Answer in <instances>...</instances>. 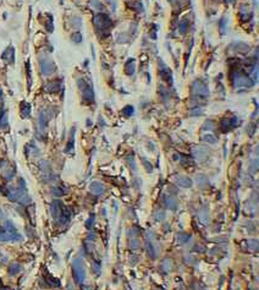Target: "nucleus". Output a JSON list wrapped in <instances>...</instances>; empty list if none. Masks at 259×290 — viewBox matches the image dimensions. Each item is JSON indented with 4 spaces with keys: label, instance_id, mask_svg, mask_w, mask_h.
<instances>
[{
    "label": "nucleus",
    "instance_id": "1",
    "mask_svg": "<svg viewBox=\"0 0 259 290\" xmlns=\"http://www.w3.org/2000/svg\"><path fill=\"white\" fill-rule=\"evenodd\" d=\"M192 93H193V101L207 99L209 95V89L202 81L198 80V81H194L192 85Z\"/></svg>",
    "mask_w": 259,
    "mask_h": 290
},
{
    "label": "nucleus",
    "instance_id": "2",
    "mask_svg": "<svg viewBox=\"0 0 259 290\" xmlns=\"http://www.w3.org/2000/svg\"><path fill=\"white\" fill-rule=\"evenodd\" d=\"M231 78H232V82H234V86L235 87H252L254 85V81L251 80L248 76L243 75L242 72L240 71H236L234 70L232 74H231Z\"/></svg>",
    "mask_w": 259,
    "mask_h": 290
},
{
    "label": "nucleus",
    "instance_id": "3",
    "mask_svg": "<svg viewBox=\"0 0 259 290\" xmlns=\"http://www.w3.org/2000/svg\"><path fill=\"white\" fill-rule=\"evenodd\" d=\"M72 274H73V278H75L76 283L82 284L84 281V279H86V269H84V266H83V263H82V261L79 258L73 260Z\"/></svg>",
    "mask_w": 259,
    "mask_h": 290
},
{
    "label": "nucleus",
    "instance_id": "4",
    "mask_svg": "<svg viewBox=\"0 0 259 290\" xmlns=\"http://www.w3.org/2000/svg\"><path fill=\"white\" fill-rule=\"evenodd\" d=\"M77 85L79 87V89L82 91V94H83V101L87 102V103H91V102H94V92H93V88L91 85H88L84 80L79 78L77 81Z\"/></svg>",
    "mask_w": 259,
    "mask_h": 290
},
{
    "label": "nucleus",
    "instance_id": "5",
    "mask_svg": "<svg viewBox=\"0 0 259 290\" xmlns=\"http://www.w3.org/2000/svg\"><path fill=\"white\" fill-rule=\"evenodd\" d=\"M39 66H40L42 74L44 75V76H49V75H52V74L56 70L55 64H54L49 58H47V57H40V59H39Z\"/></svg>",
    "mask_w": 259,
    "mask_h": 290
},
{
    "label": "nucleus",
    "instance_id": "6",
    "mask_svg": "<svg viewBox=\"0 0 259 290\" xmlns=\"http://www.w3.org/2000/svg\"><path fill=\"white\" fill-rule=\"evenodd\" d=\"M94 25L99 29H108L113 25V21L106 14L100 12V14H97L94 16Z\"/></svg>",
    "mask_w": 259,
    "mask_h": 290
},
{
    "label": "nucleus",
    "instance_id": "7",
    "mask_svg": "<svg viewBox=\"0 0 259 290\" xmlns=\"http://www.w3.org/2000/svg\"><path fill=\"white\" fill-rule=\"evenodd\" d=\"M62 207H64V203L55 200L52 202L50 205V213H52V217L53 219H55L56 222L59 220V218L61 217V211H62Z\"/></svg>",
    "mask_w": 259,
    "mask_h": 290
},
{
    "label": "nucleus",
    "instance_id": "8",
    "mask_svg": "<svg viewBox=\"0 0 259 290\" xmlns=\"http://www.w3.org/2000/svg\"><path fill=\"white\" fill-rule=\"evenodd\" d=\"M237 118L236 116H234V118H225V119H223L221 120V123H220V129H221V131L223 132H227V131H230V130H232L234 127H236V125H237Z\"/></svg>",
    "mask_w": 259,
    "mask_h": 290
},
{
    "label": "nucleus",
    "instance_id": "9",
    "mask_svg": "<svg viewBox=\"0 0 259 290\" xmlns=\"http://www.w3.org/2000/svg\"><path fill=\"white\" fill-rule=\"evenodd\" d=\"M22 236L16 233H9V231H0V241H21Z\"/></svg>",
    "mask_w": 259,
    "mask_h": 290
},
{
    "label": "nucleus",
    "instance_id": "10",
    "mask_svg": "<svg viewBox=\"0 0 259 290\" xmlns=\"http://www.w3.org/2000/svg\"><path fill=\"white\" fill-rule=\"evenodd\" d=\"M192 152H193V157H194L196 159L200 161V162L205 161V159L208 158V154H209L208 150H207V148H204V147H200V146H198V147H194Z\"/></svg>",
    "mask_w": 259,
    "mask_h": 290
},
{
    "label": "nucleus",
    "instance_id": "11",
    "mask_svg": "<svg viewBox=\"0 0 259 290\" xmlns=\"http://www.w3.org/2000/svg\"><path fill=\"white\" fill-rule=\"evenodd\" d=\"M50 118H52V116H50V114H48V112H45V110L40 112L39 118H38V123H39L40 130H44V129L48 126V121H49Z\"/></svg>",
    "mask_w": 259,
    "mask_h": 290
},
{
    "label": "nucleus",
    "instance_id": "12",
    "mask_svg": "<svg viewBox=\"0 0 259 290\" xmlns=\"http://www.w3.org/2000/svg\"><path fill=\"white\" fill-rule=\"evenodd\" d=\"M89 188H91V191L93 193H96V195H98V196L103 195V193L105 192V186L102 182H99V181H93L89 185Z\"/></svg>",
    "mask_w": 259,
    "mask_h": 290
},
{
    "label": "nucleus",
    "instance_id": "13",
    "mask_svg": "<svg viewBox=\"0 0 259 290\" xmlns=\"http://www.w3.org/2000/svg\"><path fill=\"white\" fill-rule=\"evenodd\" d=\"M2 58H3V60L8 61V63H10V64H14V61H15V49H14L12 47L6 48L5 52H4L3 55H2Z\"/></svg>",
    "mask_w": 259,
    "mask_h": 290
},
{
    "label": "nucleus",
    "instance_id": "14",
    "mask_svg": "<svg viewBox=\"0 0 259 290\" xmlns=\"http://www.w3.org/2000/svg\"><path fill=\"white\" fill-rule=\"evenodd\" d=\"M175 182H176V185H179L181 187H185V188L192 186V180L186 178V176H181V175H176L175 176Z\"/></svg>",
    "mask_w": 259,
    "mask_h": 290
},
{
    "label": "nucleus",
    "instance_id": "15",
    "mask_svg": "<svg viewBox=\"0 0 259 290\" xmlns=\"http://www.w3.org/2000/svg\"><path fill=\"white\" fill-rule=\"evenodd\" d=\"M164 203L165 206L169 208V209H172V211H175L177 208V202L175 200L174 196H171V195H166L164 196Z\"/></svg>",
    "mask_w": 259,
    "mask_h": 290
},
{
    "label": "nucleus",
    "instance_id": "16",
    "mask_svg": "<svg viewBox=\"0 0 259 290\" xmlns=\"http://www.w3.org/2000/svg\"><path fill=\"white\" fill-rule=\"evenodd\" d=\"M61 88V82L55 80V81H52L49 83L45 85V91L47 92H50V93H55V92H59Z\"/></svg>",
    "mask_w": 259,
    "mask_h": 290
},
{
    "label": "nucleus",
    "instance_id": "17",
    "mask_svg": "<svg viewBox=\"0 0 259 290\" xmlns=\"http://www.w3.org/2000/svg\"><path fill=\"white\" fill-rule=\"evenodd\" d=\"M21 115L22 118H29L31 115V104L22 102L21 103Z\"/></svg>",
    "mask_w": 259,
    "mask_h": 290
},
{
    "label": "nucleus",
    "instance_id": "18",
    "mask_svg": "<svg viewBox=\"0 0 259 290\" xmlns=\"http://www.w3.org/2000/svg\"><path fill=\"white\" fill-rule=\"evenodd\" d=\"M50 191H52V195H53V196H56V197L64 196L65 193H66V190L62 188V187H60V186H54V187H52Z\"/></svg>",
    "mask_w": 259,
    "mask_h": 290
},
{
    "label": "nucleus",
    "instance_id": "19",
    "mask_svg": "<svg viewBox=\"0 0 259 290\" xmlns=\"http://www.w3.org/2000/svg\"><path fill=\"white\" fill-rule=\"evenodd\" d=\"M126 74L127 75H133L135 74V60L130 59L126 63Z\"/></svg>",
    "mask_w": 259,
    "mask_h": 290
},
{
    "label": "nucleus",
    "instance_id": "20",
    "mask_svg": "<svg viewBox=\"0 0 259 290\" xmlns=\"http://www.w3.org/2000/svg\"><path fill=\"white\" fill-rule=\"evenodd\" d=\"M21 271V264L20 263H11L10 266H9V274L10 275H15V274H17L18 272Z\"/></svg>",
    "mask_w": 259,
    "mask_h": 290
},
{
    "label": "nucleus",
    "instance_id": "21",
    "mask_svg": "<svg viewBox=\"0 0 259 290\" xmlns=\"http://www.w3.org/2000/svg\"><path fill=\"white\" fill-rule=\"evenodd\" d=\"M0 127L2 129L8 127V113L5 110H3L2 114H0Z\"/></svg>",
    "mask_w": 259,
    "mask_h": 290
},
{
    "label": "nucleus",
    "instance_id": "22",
    "mask_svg": "<svg viewBox=\"0 0 259 290\" xmlns=\"http://www.w3.org/2000/svg\"><path fill=\"white\" fill-rule=\"evenodd\" d=\"M191 240V235L190 234H186V233H180L177 235V241L180 244H186Z\"/></svg>",
    "mask_w": 259,
    "mask_h": 290
},
{
    "label": "nucleus",
    "instance_id": "23",
    "mask_svg": "<svg viewBox=\"0 0 259 290\" xmlns=\"http://www.w3.org/2000/svg\"><path fill=\"white\" fill-rule=\"evenodd\" d=\"M199 219H200V222H202L204 225H208V223H209V216H208V212H207V208H205V207L203 208V211H200Z\"/></svg>",
    "mask_w": 259,
    "mask_h": 290
},
{
    "label": "nucleus",
    "instance_id": "24",
    "mask_svg": "<svg viewBox=\"0 0 259 290\" xmlns=\"http://www.w3.org/2000/svg\"><path fill=\"white\" fill-rule=\"evenodd\" d=\"M188 27H190L188 21H187V20H182V21L180 22V25H179V31H180V33H181V34H185V33L188 31Z\"/></svg>",
    "mask_w": 259,
    "mask_h": 290
},
{
    "label": "nucleus",
    "instance_id": "25",
    "mask_svg": "<svg viewBox=\"0 0 259 290\" xmlns=\"http://www.w3.org/2000/svg\"><path fill=\"white\" fill-rule=\"evenodd\" d=\"M160 75L163 76L164 80H170V77H171V71L169 70L167 66L163 65V67H160Z\"/></svg>",
    "mask_w": 259,
    "mask_h": 290
},
{
    "label": "nucleus",
    "instance_id": "26",
    "mask_svg": "<svg viewBox=\"0 0 259 290\" xmlns=\"http://www.w3.org/2000/svg\"><path fill=\"white\" fill-rule=\"evenodd\" d=\"M4 229H5V231H9V233H16L17 230H16V226L14 225V223L11 222V220H5V223H4Z\"/></svg>",
    "mask_w": 259,
    "mask_h": 290
},
{
    "label": "nucleus",
    "instance_id": "27",
    "mask_svg": "<svg viewBox=\"0 0 259 290\" xmlns=\"http://www.w3.org/2000/svg\"><path fill=\"white\" fill-rule=\"evenodd\" d=\"M73 143H75V127L72 129V131H71V136H70V141L67 142V146H66V152H70L71 150H72V147H73Z\"/></svg>",
    "mask_w": 259,
    "mask_h": 290
},
{
    "label": "nucleus",
    "instance_id": "28",
    "mask_svg": "<svg viewBox=\"0 0 259 290\" xmlns=\"http://www.w3.org/2000/svg\"><path fill=\"white\" fill-rule=\"evenodd\" d=\"M47 283L50 285V286H60V280L52 277V275H47Z\"/></svg>",
    "mask_w": 259,
    "mask_h": 290
},
{
    "label": "nucleus",
    "instance_id": "29",
    "mask_svg": "<svg viewBox=\"0 0 259 290\" xmlns=\"http://www.w3.org/2000/svg\"><path fill=\"white\" fill-rule=\"evenodd\" d=\"M133 112H135V109H133L132 105H127V107H125V108L122 109V114H123V116H126V118L132 116Z\"/></svg>",
    "mask_w": 259,
    "mask_h": 290
},
{
    "label": "nucleus",
    "instance_id": "30",
    "mask_svg": "<svg viewBox=\"0 0 259 290\" xmlns=\"http://www.w3.org/2000/svg\"><path fill=\"white\" fill-rule=\"evenodd\" d=\"M91 5L93 6V9H97V10H100V11H104L105 6L99 2V0H91Z\"/></svg>",
    "mask_w": 259,
    "mask_h": 290
},
{
    "label": "nucleus",
    "instance_id": "31",
    "mask_svg": "<svg viewBox=\"0 0 259 290\" xmlns=\"http://www.w3.org/2000/svg\"><path fill=\"white\" fill-rule=\"evenodd\" d=\"M202 141L204 142H208V143H217V137H214L213 135H205L202 137Z\"/></svg>",
    "mask_w": 259,
    "mask_h": 290
},
{
    "label": "nucleus",
    "instance_id": "32",
    "mask_svg": "<svg viewBox=\"0 0 259 290\" xmlns=\"http://www.w3.org/2000/svg\"><path fill=\"white\" fill-rule=\"evenodd\" d=\"M171 266H172V264H171V261H170V260H165L164 263L161 264V269H163L165 273H169L170 269H171Z\"/></svg>",
    "mask_w": 259,
    "mask_h": 290
},
{
    "label": "nucleus",
    "instance_id": "33",
    "mask_svg": "<svg viewBox=\"0 0 259 290\" xmlns=\"http://www.w3.org/2000/svg\"><path fill=\"white\" fill-rule=\"evenodd\" d=\"M203 113V108L202 107H194L193 109H191V115L192 116H198Z\"/></svg>",
    "mask_w": 259,
    "mask_h": 290
},
{
    "label": "nucleus",
    "instance_id": "34",
    "mask_svg": "<svg viewBox=\"0 0 259 290\" xmlns=\"http://www.w3.org/2000/svg\"><path fill=\"white\" fill-rule=\"evenodd\" d=\"M197 182H198L199 186H205V185L208 184V179H207L204 175H198V178H197Z\"/></svg>",
    "mask_w": 259,
    "mask_h": 290
},
{
    "label": "nucleus",
    "instance_id": "35",
    "mask_svg": "<svg viewBox=\"0 0 259 290\" xmlns=\"http://www.w3.org/2000/svg\"><path fill=\"white\" fill-rule=\"evenodd\" d=\"M147 250H148V254L152 258H155L156 255H155V251H154V247H153V244L152 243H148L147 244Z\"/></svg>",
    "mask_w": 259,
    "mask_h": 290
},
{
    "label": "nucleus",
    "instance_id": "36",
    "mask_svg": "<svg viewBox=\"0 0 259 290\" xmlns=\"http://www.w3.org/2000/svg\"><path fill=\"white\" fill-rule=\"evenodd\" d=\"M248 247L254 250V251H257L258 250V241L257 240H249L248 241Z\"/></svg>",
    "mask_w": 259,
    "mask_h": 290
},
{
    "label": "nucleus",
    "instance_id": "37",
    "mask_svg": "<svg viewBox=\"0 0 259 290\" xmlns=\"http://www.w3.org/2000/svg\"><path fill=\"white\" fill-rule=\"evenodd\" d=\"M226 23H227V20L224 17V19L220 21V25H219V26H220V32H221L223 34L226 32Z\"/></svg>",
    "mask_w": 259,
    "mask_h": 290
},
{
    "label": "nucleus",
    "instance_id": "38",
    "mask_svg": "<svg viewBox=\"0 0 259 290\" xmlns=\"http://www.w3.org/2000/svg\"><path fill=\"white\" fill-rule=\"evenodd\" d=\"M213 129H214V121L207 120L203 125V130H213Z\"/></svg>",
    "mask_w": 259,
    "mask_h": 290
},
{
    "label": "nucleus",
    "instance_id": "39",
    "mask_svg": "<svg viewBox=\"0 0 259 290\" xmlns=\"http://www.w3.org/2000/svg\"><path fill=\"white\" fill-rule=\"evenodd\" d=\"M72 40L76 42V43H81V42H82V36H81V33H79V32L73 33V34H72Z\"/></svg>",
    "mask_w": 259,
    "mask_h": 290
},
{
    "label": "nucleus",
    "instance_id": "40",
    "mask_svg": "<svg viewBox=\"0 0 259 290\" xmlns=\"http://www.w3.org/2000/svg\"><path fill=\"white\" fill-rule=\"evenodd\" d=\"M94 218H96V217H94V214H92V216H91V217L87 219V222H86V226H87L88 229H91V228H92V225H93V223H94Z\"/></svg>",
    "mask_w": 259,
    "mask_h": 290
},
{
    "label": "nucleus",
    "instance_id": "41",
    "mask_svg": "<svg viewBox=\"0 0 259 290\" xmlns=\"http://www.w3.org/2000/svg\"><path fill=\"white\" fill-rule=\"evenodd\" d=\"M138 247H140V241H138L137 239H133V240L131 241V249L136 250V249H138Z\"/></svg>",
    "mask_w": 259,
    "mask_h": 290
},
{
    "label": "nucleus",
    "instance_id": "42",
    "mask_svg": "<svg viewBox=\"0 0 259 290\" xmlns=\"http://www.w3.org/2000/svg\"><path fill=\"white\" fill-rule=\"evenodd\" d=\"M92 269H94V272H96L97 274H99V273H100V267H99V266H97L96 263H93V266H92Z\"/></svg>",
    "mask_w": 259,
    "mask_h": 290
},
{
    "label": "nucleus",
    "instance_id": "43",
    "mask_svg": "<svg viewBox=\"0 0 259 290\" xmlns=\"http://www.w3.org/2000/svg\"><path fill=\"white\" fill-rule=\"evenodd\" d=\"M156 214H158V216H155V218H156V219H159V220H161V219H164V218H165V216H164V212H158Z\"/></svg>",
    "mask_w": 259,
    "mask_h": 290
},
{
    "label": "nucleus",
    "instance_id": "44",
    "mask_svg": "<svg viewBox=\"0 0 259 290\" xmlns=\"http://www.w3.org/2000/svg\"><path fill=\"white\" fill-rule=\"evenodd\" d=\"M137 261H138V257H137L136 255H132V256H131V264H136Z\"/></svg>",
    "mask_w": 259,
    "mask_h": 290
},
{
    "label": "nucleus",
    "instance_id": "45",
    "mask_svg": "<svg viewBox=\"0 0 259 290\" xmlns=\"http://www.w3.org/2000/svg\"><path fill=\"white\" fill-rule=\"evenodd\" d=\"M143 163H144V164H146V165H144V167H146V169H147V170H148V171H152V168H150V167H149V165H150V163H149V162H147V161H146V159H144V161H143Z\"/></svg>",
    "mask_w": 259,
    "mask_h": 290
},
{
    "label": "nucleus",
    "instance_id": "46",
    "mask_svg": "<svg viewBox=\"0 0 259 290\" xmlns=\"http://www.w3.org/2000/svg\"><path fill=\"white\" fill-rule=\"evenodd\" d=\"M4 218V212H3V209L0 208V219H3Z\"/></svg>",
    "mask_w": 259,
    "mask_h": 290
},
{
    "label": "nucleus",
    "instance_id": "47",
    "mask_svg": "<svg viewBox=\"0 0 259 290\" xmlns=\"http://www.w3.org/2000/svg\"><path fill=\"white\" fill-rule=\"evenodd\" d=\"M0 99H3V91H2V88H0Z\"/></svg>",
    "mask_w": 259,
    "mask_h": 290
},
{
    "label": "nucleus",
    "instance_id": "48",
    "mask_svg": "<svg viewBox=\"0 0 259 290\" xmlns=\"http://www.w3.org/2000/svg\"><path fill=\"white\" fill-rule=\"evenodd\" d=\"M2 285H3V284H2V279H0V286H2Z\"/></svg>",
    "mask_w": 259,
    "mask_h": 290
},
{
    "label": "nucleus",
    "instance_id": "49",
    "mask_svg": "<svg viewBox=\"0 0 259 290\" xmlns=\"http://www.w3.org/2000/svg\"><path fill=\"white\" fill-rule=\"evenodd\" d=\"M2 290H8V289H2Z\"/></svg>",
    "mask_w": 259,
    "mask_h": 290
},
{
    "label": "nucleus",
    "instance_id": "50",
    "mask_svg": "<svg viewBox=\"0 0 259 290\" xmlns=\"http://www.w3.org/2000/svg\"><path fill=\"white\" fill-rule=\"evenodd\" d=\"M0 256H2V252H0Z\"/></svg>",
    "mask_w": 259,
    "mask_h": 290
},
{
    "label": "nucleus",
    "instance_id": "51",
    "mask_svg": "<svg viewBox=\"0 0 259 290\" xmlns=\"http://www.w3.org/2000/svg\"><path fill=\"white\" fill-rule=\"evenodd\" d=\"M106 2H110V0H106Z\"/></svg>",
    "mask_w": 259,
    "mask_h": 290
}]
</instances>
